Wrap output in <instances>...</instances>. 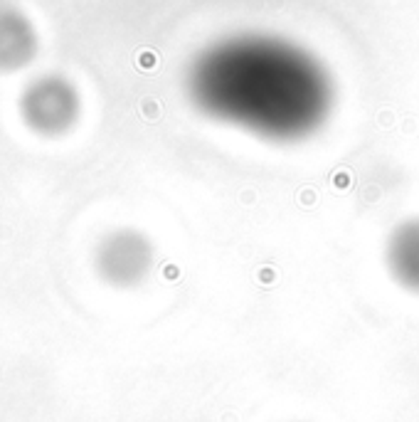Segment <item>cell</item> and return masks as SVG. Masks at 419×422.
<instances>
[{
	"label": "cell",
	"mask_w": 419,
	"mask_h": 422,
	"mask_svg": "<svg viewBox=\"0 0 419 422\" xmlns=\"http://www.w3.org/2000/svg\"><path fill=\"white\" fill-rule=\"evenodd\" d=\"M197 101L220 119L271 138H299L326 111L328 89L318 67L276 42H237L217 50L195 77Z\"/></svg>",
	"instance_id": "6da1fadb"
},
{
	"label": "cell",
	"mask_w": 419,
	"mask_h": 422,
	"mask_svg": "<svg viewBox=\"0 0 419 422\" xmlns=\"http://www.w3.org/2000/svg\"><path fill=\"white\" fill-rule=\"evenodd\" d=\"M387 269L394 282L419 294V220L402 222L387 242Z\"/></svg>",
	"instance_id": "3957f363"
},
{
	"label": "cell",
	"mask_w": 419,
	"mask_h": 422,
	"mask_svg": "<svg viewBox=\"0 0 419 422\" xmlns=\"http://www.w3.org/2000/svg\"><path fill=\"white\" fill-rule=\"evenodd\" d=\"M153 264V247L148 237L138 230H116L101 242L96 252L99 274L116 284L133 287L148 276Z\"/></svg>",
	"instance_id": "7a4b0ae2"
}]
</instances>
